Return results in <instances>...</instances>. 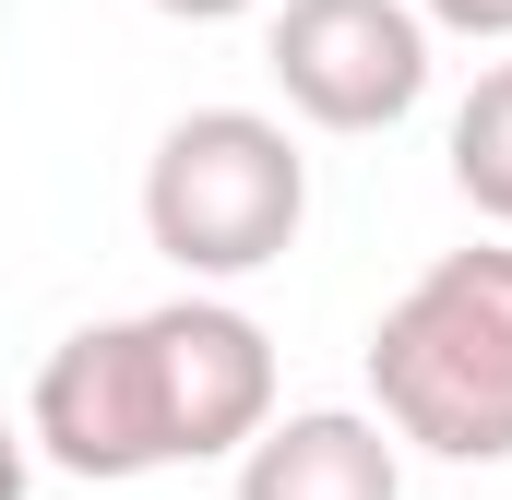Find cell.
<instances>
[{
	"label": "cell",
	"instance_id": "cell-2",
	"mask_svg": "<svg viewBox=\"0 0 512 500\" xmlns=\"http://www.w3.org/2000/svg\"><path fill=\"white\" fill-rule=\"evenodd\" d=\"M310 227V155L274 108H179L143 155V239L179 262V286L227 298L274 274Z\"/></svg>",
	"mask_w": 512,
	"mask_h": 500
},
{
	"label": "cell",
	"instance_id": "cell-7",
	"mask_svg": "<svg viewBox=\"0 0 512 500\" xmlns=\"http://www.w3.org/2000/svg\"><path fill=\"white\" fill-rule=\"evenodd\" d=\"M429 36H465V48H512V0H405Z\"/></svg>",
	"mask_w": 512,
	"mask_h": 500
},
{
	"label": "cell",
	"instance_id": "cell-5",
	"mask_svg": "<svg viewBox=\"0 0 512 500\" xmlns=\"http://www.w3.org/2000/svg\"><path fill=\"white\" fill-rule=\"evenodd\" d=\"M227 500H405V441L370 405H286L227 465Z\"/></svg>",
	"mask_w": 512,
	"mask_h": 500
},
{
	"label": "cell",
	"instance_id": "cell-8",
	"mask_svg": "<svg viewBox=\"0 0 512 500\" xmlns=\"http://www.w3.org/2000/svg\"><path fill=\"white\" fill-rule=\"evenodd\" d=\"M36 489V441H24V417H0V500Z\"/></svg>",
	"mask_w": 512,
	"mask_h": 500
},
{
	"label": "cell",
	"instance_id": "cell-1",
	"mask_svg": "<svg viewBox=\"0 0 512 500\" xmlns=\"http://www.w3.org/2000/svg\"><path fill=\"white\" fill-rule=\"evenodd\" d=\"M370 417L429 465H512V250H441L370 322Z\"/></svg>",
	"mask_w": 512,
	"mask_h": 500
},
{
	"label": "cell",
	"instance_id": "cell-4",
	"mask_svg": "<svg viewBox=\"0 0 512 500\" xmlns=\"http://www.w3.org/2000/svg\"><path fill=\"white\" fill-rule=\"evenodd\" d=\"M262 72H274L286 120L370 143V131L429 108L441 36H429L405 0H274V12H262Z\"/></svg>",
	"mask_w": 512,
	"mask_h": 500
},
{
	"label": "cell",
	"instance_id": "cell-6",
	"mask_svg": "<svg viewBox=\"0 0 512 500\" xmlns=\"http://www.w3.org/2000/svg\"><path fill=\"white\" fill-rule=\"evenodd\" d=\"M441 167H453V191L512 227V60H489L465 96H453V131H441Z\"/></svg>",
	"mask_w": 512,
	"mask_h": 500
},
{
	"label": "cell",
	"instance_id": "cell-3",
	"mask_svg": "<svg viewBox=\"0 0 512 500\" xmlns=\"http://www.w3.org/2000/svg\"><path fill=\"white\" fill-rule=\"evenodd\" d=\"M24 441L36 465L84 477V489H131V477H167L179 465V405H167V346H155V310L120 322H84L36 358L24 393Z\"/></svg>",
	"mask_w": 512,
	"mask_h": 500
},
{
	"label": "cell",
	"instance_id": "cell-9",
	"mask_svg": "<svg viewBox=\"0 0 512 500\" xmlns=\"http://www.w3.org/2000/svg\"><path fill=\"white\" fill-rule=\"evenodd\" d=\"M167 24H251V12H274V0H155Z\"/></svg>",
	"mask_w": 512,
	"mask_h": 500
}]
</instances>
